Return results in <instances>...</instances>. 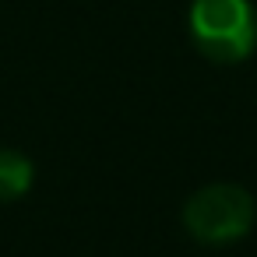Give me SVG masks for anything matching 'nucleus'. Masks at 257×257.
<instances>
[{"label":"nucleus","instance_id":"nucleus-1","mask_svg":"<svg viewBox=\"0 0 257 257\" xmlns=\"http://www.w3.org/2000/svg\"><path fill=\"white\" fill-rule=\"evenodd\" d=\"M187 29L215 64H239L257 50V8L250 0H194Z\"/></svg>","mask_w":257,"mask_h":257},{"label":"nucleus","instance_id":"nucleus-2","mask_svg":"<svg viewBox=\"0 0 257 257\" xmlns=\"http://www.w3.org/2000/svg\"><path fill=\"white\" fill-rule=\"evenodd\" d=\"M257 218V204L239 183H208L194 190L183 204V229L204 246L239 243Z\"/></svg>","mask_w":257,"mask_h":257},{"label":"nucleus","instance_id":"nucleus-3","mask_svg":"<svg viewBox=\"0 0 257 257\" xmlns=\"http://www.w3.org/2000/svg\"><path fill=\"white\" fill-rule=\"evenodd\" d=\"M36 180V166L29 155H22L18 148H0V204L18 201L32 190Z\"/></svg>","mask_w":257,"mask_h":257}]
</instances>
